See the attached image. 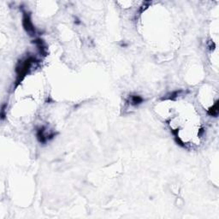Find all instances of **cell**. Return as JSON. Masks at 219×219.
I'll return each instance as SVG.
<instances>
[{"label": "cell", "mask_w": 219, "mask_h": 219, "mask_svg": "<svg viewBox=\"0 0 219 219\" xmlns=\"http://www.w3.org/2000/svg\"><path fill=\"white\" fill-rule=\"evenodd\" d=\"M208 114L212 116H217L218 115V101H217L215 105L208 110Z\"/></svg>", "instance_id": "7a4b0ae2"}, {"label": "cell", "mask_w": 219, "mask_h": 219, "mask_svg": "<svg viewBox=\"0 0 219 219\" xmlns=\"http://www.w3.org/2000/svg\"><path fill=\"white\" fill-rule=\"evenodd\" d=\"M23 25H24V28H26V30L29 33L31 32H34V26H33V23L29 18V16L28 15H25L24 16V18H23Z\"/></svg>", "instance_id": "6da1fadb"}, {"label": "cell", "mask_w": 219, "mask_h": 219, "mask_svg": "<svg viewBox=\"0 0 219 219\" xmlns=\"http://www.w3.org/2000/svg\"><path fill=\"white\" fill-rule=\"evenodd\" d=\"M142 101H143V99L141 96H133L131 99V104L133 105H137L141 104Z\"/></svg>", "instance_id": "3957f363"}]
</instances>
